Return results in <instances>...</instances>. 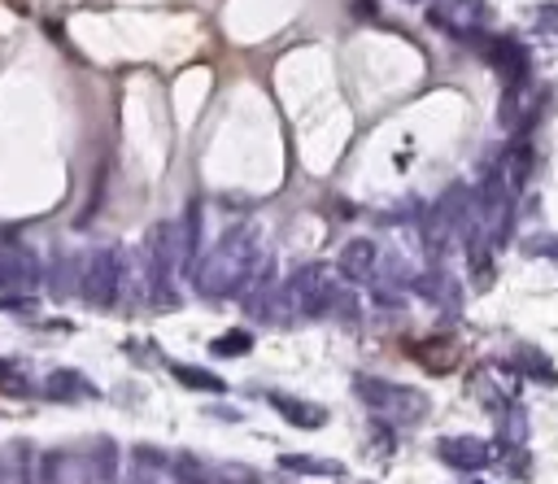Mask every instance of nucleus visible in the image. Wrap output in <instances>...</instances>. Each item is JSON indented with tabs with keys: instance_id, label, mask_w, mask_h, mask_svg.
<instances>
[{
	"instance_id": "1",
	"label": "nucleus",
	"mask_w": 558,
	"mask_h": 484,
	"mask_svg": "<svg viewBox=\"0 0 558 484\" xmlns=\"http://www.w3.org/2000/svg\"><path fill=\"white\" fill-rule=\"evenodd\" d=\"M257 266H262V235H257V227H248V222L227 227L214 240V249L201 253L196 288L205 297H240L253 283Z\"/></svg>"
},
{
	"instance_id": "2",
	"label": "nucleus",
	"mask_w": 558,
	"mask_h": 484,
	"mask_svg": "<svg viewBox=\"0 0 558 484\" xmlns=\"http://www.w3.org/2000/svg\"><path fill=\"white\" fill-rule=\"evenodd\" d=\"M131 283V257L118 253L113 244H100L92 249L83 262H78V292L92 301V305H113L118 292Z\"/></svg>"
},
{
	"instance_id": "3",
	"label": "nucleus",
	"mask_w": 558,
	"mask_h": 484,
	"mask_svg": "<svg viewBox=\"0 0 558 484\" xmlns=\"http://www.w3.org/2000/svg\"><path fill=\"white\" fill-rule=\"evenodd\" d=\"M353 392L366 410H375L388 423H414V419L427 414V397L418 388H405V384H392V379H379V375H357Z\"/></svg>"
},
{
	"instance_id": "4",
	"label": "nucleus",
	"mask_w": 558,
	"mask_h": 484,
	"mask_svg": "<svg viewBox=\"0 0 558 484\" xmlns=\"http://www.w3.org/2000/svg\"><path fill=\"white\" fill-rule=\"evenodd\" d=\"M174 262H179V222L174 218H157L144 235V266H148V292L161 305H174L170 279H174Z\"/></svg>"
},
{
	"instance_id": "5",
	"label": "nucleus",
	"mask_w": 558,
	"mask_h": 484,
	"mask_svg": "<svg viewBox=\"0 0 558 484\" xmlns=\"http://www.w3.org/2000/svg\"><path fill=\"white\" fill-rule=\"evenodd\" d=\"M288 305L296 310V314H305V318H318V314H327L331 310V301H336V279H331V266H323V262H310V266H301L292 279H288Z\"/></svg>"
},
{
	"instance_id": "6",
	"label": "nucleus",
	"mask_w": 558,
	"mask_h": 484,
	"mask_svg": "<svg viewBox=\"0 0 558 484\" xmlns=\"http://www.w3.org/2000/svg\"><path fill=\"white\" fill-rule=\"evenodd\" d=\"M466 44H475L484 57H488V65L506 78V87H519V83H527V52H523V44L519 39H510V35H484V31H475V35H466Z\"/></svg>"
},
{
	"instance_id": "7",
	"label": "nucleus",
	"mask_w": 558,
	"mask_h": 484,
	"mask_svg": "<svg viewBox=\"0 0 558 484\" xmlns=\"http://www.w3.org/2000/svg\"><path fill=\"white\" fill-rule=\"evenodd\" d=\"M170 480L174 484H253V471H244V467H214L201 453H179V458H170Z\"/></svg>"
},
{
	"instance_id": "8",
	"label": "nucleus",
	"mask_w": 558,
	"mask_h": 484,
	"mask_svg": "<svg viewBox=\"0 0 558 484\" xmlns=\"http://www.w3.org/2000/svg\"><path fill=\"white\" fill-rule=\"evenodd\" d=\"M118 475H122L118 440L113 436H92L83 445V458H78V484H118Z\"/></svg>"
},
{
	"instance_id": "9",
	"label": "nucleus",
	"mask_w": 558,
	"mask_h": 484,
	"mask_svg": "<svg viewBox=\"0 0 558 484\" xmlns=\"http://www.w3.org/2000/svg\"><path fill=\"white\" fill-rule=\"evenodd\" d=\"M427 17L432 22H440L445 31H453V35H475V31H484V22H488V4L484 0H436V9H427Z\"/></svg>"
},
{
	"instance_id": "10",
	"label": "nucleus",
	"mask_w": 558,
	"mask_h": 484,
	"mask_svg": "<svg viewBox=\"0 0 558 484\" xmlns=\"http://www.w3.org/2000/svg\"><path fill=\"white\" fill-rule=\"evenodd\" d=\"M436 458H445L458 471H484L493 462V445L484 436H440L436 440Z\"/></svg>"
},
{
	"instance_id": "11",
	"label": "nucleus",
	"mask_w": 558,
	"mask_h": 484,
	"mask_svg": "<svg viewBox=\"0 0 558 484\" xmlns=\"http://www.w3.org/2000/svg\"><path fill=\"white\" fill-rule=\"evenodd\" d=\"M166 475H170V458H166L157 445H148V440L131 445L126 480H122V484H166Z\"/></svg>"
},
{
	"instance_id": "12",
	"label": "nucleus",
	"mask_w": 558,
	"mask_h": 484,
	"mask_svg": "<svg viewBox=\"0 0 558 484\" xmlns=\"http://www.w3.org/2000/svg\"><path fill=\"white\" fill-rule=\"evenodd\" d=\"M39 283V262L22 244L0 249V288H35Z\"/></svg>"
},
{
	"instance_id": "13",
	"label": "nucleus",
	"mask_w": 558,
	"mask_h": 484,
	"mask_svg": "<svg viewBox=\"0 0 558 484\" xmlns=\"http://www.w3.org/2000/svg\"><path fill=\"white\" fill-rule=\"evenodd\" d=\"M497 179H501V187L510 196L527 187V179H532V144H527V135H519L514 144H506L501 166H497Z\"/></svg>"
},
{
	"instance_id": "14",
	"label": "nucleus",
	"mask_w": 558,
	"mask_h": 484,
	"mask_svg": "<svg viewBox=\"0 0 558 484\" xmlns=\"http://www.w3.org/2000/svg\"><path fill=\"white\" fill-rule=\"evenodd\" d=\"M375 262H379V249H375V240H366V235H357V240H349L344 249H340V275L344 279H353V283H366L371 275H375Z\"/></svg>"
},
{
	"instance_id": "15",
	"label": "nucleus",
	"mask_w": 558,
	"mask_h": 484,
	"mask_svg": "<svg viewBox=\"0 0 558 484\" xmlns=\"http://www.w3.org/2000/svg\"><path fill=\"white\" fill-rule=\"evenodd\" d=\"M266 401L296 427H323L327 423V410L318 401H305V397H288V392H266Z\"/></svg>"
},
{
	"instance_id": "16",
	"label": "nucleus",
	"mask_w": 558,
	"mask_h": 484,
	"mask_svg": "<svg viewBox=\"0 0 558 484\" xmlns=\"http://www.w3.org/2000/svg\"><path fill=\"white\" fill-rule=\"evenodd\" d=\"M44 392L52 397V401H83V397H96V384L83 375V371H48V379H44Z\"/></svg>"
},
{
	"instance_id": "17",
	"label": "nucleus",
	"mask_w": 558,
	"mask_h": 484,
	"mask_svg": "<svg viewBox=\"0 0 558 484\" xmlns=\"http://www.w3.org/2000/svg\"><path fill=\"white\" fill-rule=\"evenodd\" d=\"M35 445L31 440H13L0 449V484H31V467H35Z\"/></svg>"
},
{
	"instance_id": "18",
	"label": "nucleus",
	"mask_w": 558,
	"mask_h": 484,
	"mask_svg": "<svg viewBox=\"0 0 558 484\" xmlns=\"http://www.w3.org/2000/svg\"><path fill=\"white\" fill-rule=\"evenodd\" d=\"M31 484H70L65 453L61 449H39L35 453V467H31Z\"/></svg>"
},
{
	"instance_id": "19",
	"label": "nucleus",
	"mask_w": 558,
	"mask_h": 484,
	"mask_svg": "<svg viewBox=\"0 0 558 484\" xmlns=\"http://www.w3.org/2000/svg\"><path fill=\"white\" fill-rule=\"evenodd\" d=\"M514 366H519L527 379H541L545 388L558 384V371H554V362H549L541 349H519V353H514Z\"/></svg>"
},
{
	"instance_id": "20",
	"label": "nucleus",
	"mask_w": 558,
	"mask_h": 484,
	"mask_svg": "<svg viewBox=\"0 0 558 484\" xmlns=\"http://www.w3.org/2000/svg\"><path fill=\"white\" fill-rule=\"evenodd\" d=\"M170 371H174V379H179L183 388H192V392H227V384H222L214 371H205V366H187V362H174Z\"/></svg>"
},
{
	"instance_id": "21",
	"label": "nucleus",
	"mask_w": 558,
	"mask_h": 484,
	"mask_svg": "<svg viewBox=\"0 0 558 484\" xmlns=\"http://www.w3.org/2000/svg\"><path fill=\"white\" fill-rule=\"evenodd\" d=\"M196 253H201V205L192 201V205L183 209V222H179V257L192 262Z\"/></svg>"
},
{
	"instance_id": "22",
	"label": "nucleus",
	"mask_w": 558,
	"mask_h": 484,
	"mask_svg": "<svg viewBox=\"0 0 558 484\" xmlns=\"http://www.w3.org/2000/svg\"><path fill=\"white\" fill-rule=\"evenodd\" d=\"M279 467L283 471H301V475H340V462H323L314 453H283Z\"/></svg>"
},
{
	"instance_id": "23",
	"label": "nucleus",
	"mask_w": 558,
	"mask_h": 484,
	"mask_svg": "<svg viewBox=\"0 0 558 484\" xmlns=\"http://www.w3.org/2000/svg\"><path fill=\"white\" fill-rule=\"evenodd\" d=\"M253 349V336L244 331V327H231L227 336H218L214 344H209V353H218V358H240V353H248Z\"/></svg>"
},
{
	"instance_id": "24",
	"label": "nucleus",
	"mask_w": 558,
	"mask_h": 484,
	"mask_svg": "<svg viewBox=\"0 0 558 484\" xmlns=\"http://www.w3.org/2000/svg\"><path fill=\"white\" fill-rule=\"evenodd\" d=\"M449 283H453L449 275H423V279H418V292L432 297V301H436V297H440V301H453V288H449Z\"/></svg>"
},
{
	"instance_id": "25",
	"label": "nucleus",
	"mask_w": 558,
	"mask_h": 484,
	"mask_svg": "<svg viewBox=\"0 0 558 484\" xmlns=\"http://www.w3.org/2000/svg\"><path fill=\"white\" fill-rule=\"evenodd\" d=\"M532 253H545V257H558V240H549V235L541 240V235H536V240H532Z\"/></svg>"
},
{
	"instance_id": "26",
	"label": "nucleus",
	"mask_w": 558,
	"mask_h": 484,
	"mask_svg": "<svg viewBox=\"0 0 558 484\" xmlns=\"http://www.w3.org/2000/svg\"><path fill=\"white\" fill-rule=\"evenodd\" d=\"M357 13H366V17H375V0H357Z\"/></svg>"
},
{
	"instance_id": "27",
	"label": "nucleus",
	"mask_w": 558,
	"mask_h": 484,
	"mask_svg": "<svg viewBox=\"0 0 558 484\" xmlns=\"http://www.w3.org/2000/svg\"><path fill=\"white\" fill-rule=\"evenodd\" d=\"M410 4H423V0H410Z\"/></svg>"
}]
</instances>
